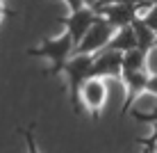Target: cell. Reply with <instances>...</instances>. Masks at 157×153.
Here are the masks:
<instances>
[{"label": "cell", "mask_w": 157, "mask_h": 153, "mask_svg": "<svg viewBox=\"0 0 157 153\" xmlns=\"http://www.w3.org/2000/svg\"><path fill=\"white\" fill-rule=\"evenodd\" d=\"M146 69V50L144 48H130V50L123 53V73H130V71H141Z\"/></svg>", "instance_id": "obj_11"}, {"label": "cell", "mask_w": 157, "mask_h": 153, "mask_svg": "<svg viewBox=\"0 0 157 153\" xmlns=\"http://www.w3.org/2000/svg\"><path fill=\"white\" fill-rule=\"evenodd\" d=\"M146 71H148V75H157V43L146 50Z\"/></svg>", "instance_id": "obj_12"}, {"label": "cell", "mask_w": 157, "mask_h": 153, "mask_svg": "<svg viewBox=\"0 0 157 153\" xmlns=\"http://www.w3.org/2000/svg\"><path fill=\"white\" fill-rule=\"evenodd\" d=\"M64 2H66L71 9H78V7H82V5H84L82 0H64Z\"/></svg>", "instance_id": "obj_15"}, {"label": "cell", "mask_w": 157, "mask_h": 153, "mask_svg": "<svg viewBox=\"0 0 157 153\" xmlns=\"http://www.w3.org/2000/svg\"><path fill=\"white\" fill-rule=\"evenodd\" d=\"M157 139V119H155V123H153V142Z\"/></svg>", "instance_id": "obj_17"}, {"label": "cell", "mask_w": 157, "mask_h": 153, "mask_svg": "<svg viewBox=\"0 0 157 153\" xmlns=\"http://www.w3.org/2000/svg\"><path fill=\"white\" fill-rule=\"evenodd\" d=\"M82 2H84V5H89V7H94V5L98 2V0H82Z\"/></svg>", "instance_id": "obj_18"}, {"label": "cell", "mask_w": 157, "mask_h": 153, "mask_svg": "<svg viewBox=\"0 0 157 153\" xmlns=\"http://www.w3.org/2000/svg\"><path fill=\"white\" fill-rule=\"evenodd\" d=\"M132 30H134V37H137L139 48H144V50H148V48L157 41V32L153 28H148V23H146L141 16H137V18L132 21Z\"/></svg>", "instance_id": "obj_10"}, {"label": "cell", "mask_w": 157, "mask_h": 153, "mask_svg": "<svg viewBox=\"0 0 157 153\" xmlns=\"http://www.w3.org/2000/svg\"><path fill=\"white\" fill-rule=\"evenodd\" d=\"M21 133H23L25 144H28V153H41L39 146H36V139H34V130H32V126H30V128H23Z\"/></svg>", "instance_id": "obj_13"}, {"label": "cell", "mask_w": 157, "mask_h": 153, "mask_svg": "<svg viewBox=\"0 0 157 153\" xmlns=\"http://www.w3.org/2000/svg\"><path fill=\"white\" fill-rule=\"evenodd\" d=\"M137 37H134V30L132 25H125V28H118L114 32V37H112V41L107 43V48H114V50H121L125 53L130 48H137Z\"/></svg>", "instance_id": "obj_9"}, {"label": "cell", "mask_w": 157, "mask_h": 153, "mask_svg": "<svg viewBox=\"0 0 157 153\" xmlns=\"http://www.w3.org/2000/svg\"><path fill=\"white\" fill-rule=\"evenodd\" d=\"M96 21H98V12H96L94 7H89V5H82V7H78V9H71L66 16H62L59 23L66 28V32L73 37L75 46H78Z\"/></svg>", "instance_id": "obj_4"}, {"label": "cell", "mask_w": 157, "mask_h": 153, "mask_svg": "<svg viewBox=\"0 0 157 153\" xmlns=\"http://www.w3.org/2000/svg\"><path fill=\"white\" fill-rule=\"evenodd\" d=\"M73 53H75V41H73V37L64 30V34L55 37V39L41 41V46H36V48H30L28 55L50 59V62H52V69L46 71V73L59 75V73L64 71V64L68 62V57H73Z\"/></svg>", "instance_id": "obj_2"}, {"label": "cell", "mask_w": 157, "mask_h": 153, "mask_svg": "<svg viewBox=\"0 0 157 153\" xmlns=\"http://www.w3.org/2000/svg\"><path fill=\"white\" fill-rule=\"evenodd\" d=\"M80 101H82L84 110L91 112V117L98 119L102 107L107 103V83L105 78H89L80 87Z\"/></svg>", "instance_id": "obj_5"}, {"label": "cell", "mask_w": 157, "mask_h": 153, "mask_svg": "<svg viewBox=\"0 0 157 153\" xmlns=\"http://www.w3.org/2000/svg\"><path fill=\"white\" fill-rule=\"evenodd\" d=\"M94 57L96 55H73L68 57V62L64 64L62 73L66 75L68 83V101L75 114H84V105L80 101V87L91 78V71H94Z\"/></svg>", "instance_id": "obj_1"}, {"label": "cell", "mask_w": 157, "mask_h": 153, "mask_svg": "<svg viewBox=\"0 0 157 153\" xmlns=\"http://www.w3.org/2000/svg\"><path fill=\"white\" fill-rule=\"evenodd\" d=\"M144 153H153V144H150V146H148V149H146Z\"/></svg>", "instance_id": "obj_19"}, {"label": "cell", "mask_w": 157, "mask_h": 153, "mask_svg": "<svg viewBox=\"0 0 157 153\" xmlns=\"http://www.w3.org/2000/svg\"><path fill=\"white\" fill-rule=\"evenodd\" d=\"M5 0H0V23H2V18H5V16H7V9H5Z\"/></svg>", "instance_id": "obj_16"}, {"label": "cell", "mask_w": 157, "mask_h": 153, "mask_svg": "<svg viewBox=\"0 0 157 153\" xmlns=\"http://www.w3.org/2000/svg\"><path fill=\"white\" fill-rule=\"evenodd\" d=\"M155 43H157V41H155Z\"/></svg>", "instance_id": "obj_20"}, {"label": "cell", "mask_w": 157, "mask_h": 153, "mask_svg": "<svg viewBox=\"0 0 157 153\" xmlns=\"http://www.w3.org/2000/svg\"><path fill=\"white\" fill-rule=\"evenodd\" d=\"M123 73V53L114 48H102L94 57L91 78H121Z\"/></svg>", "instance_id": "obj_6"}, {"label": "cell", "mask_w": 157, "mask_h": 153, "mask_svg": "<svg viewBox=\"0 0 157 153\" xmlns=\"http://www.w3.org/2000/svg\"><path fill=\"white\" fill-rule=\"evenodd\" d=\"M94 9L107 23L114 25L116 30L132 25V21L139 16V9L134 5H123V2H98V5H94Z\"/></svg>", "instance_id": "obj_7"}, {"label": "cell", "mask_w": 157, "mask_h": 153, "mask_svg": "<svg viewBox=\"0 0 157 153\" xmlns=\"http://www.w3.org/2000/svg\"><path fill=\"white\" fill-rule=\"evenodd\" d=\"M125 114H132L139 121H155L157 119V94L150 89H144L134 96V101L130 103Z\"/></svg>", "instance_id": "obj_8"}, {"label": "cell", "mask_w": 157, "mask_h": 153, "mask_svg": "<svg viewBox=\"0 0 157 153\" xmlns=\"http://www.w3.org/2000/svg\"><path fill=\"white\" fill-rule=\"evenodd\" d=\"M114 32H116L114 25L107 23L102 16H98V21L89 28V32L84 34V39L75 46L73 55H96V53H100L102 48H107V43L112 41Z\"/></svg>", "instance_id": "obj_3"}, {"label": "cell", "mask_w": 157, "mask_h": 153, "mask_svg": "<svg viewBox=\"0 0 157 153\" xmlns=\"http://www.w3.org/2000/svg\"><path fill=\"white\" fill-rule=\"evenodd\" d=\"M146 89H150V91H155V94H157V75H150V78H148Z\"/></svg>", "instance_id": "obj_14"}]
</instances>
